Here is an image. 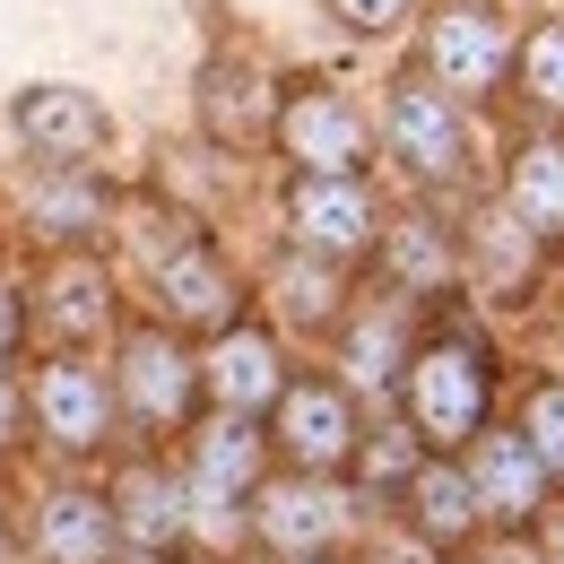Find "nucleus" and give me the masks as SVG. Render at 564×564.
Listing matches in <instances>:
<instances>
[{
    "label": "nucleus",
    "instance_id": "obj_13",
    "mask_svg": "<svg viewBox=\"0 0 564 564\" xmlns=\"http://www.w3.org/2000/svg\"><path fill=\"white\" fill-rule=\"evenodd\" d=\"M113 547H122L113 487H53L35 503V556L44 564H113Z\"/></svg>",
    "mask_w": 564,
    "mask_h": 564
},
{
    "label": "nucleus",
    "instance_id": "obj_26",
    "mask_svg": "<svg viewBox=\"0 0 564 564\" xmlns=\"http://www.w3.org/2000/svg\"><path fill=\"white\" fill-rule=\"evenodd\" d=\"M469 243H478V261H487V279L503 295H521L530 286V243H521V217H478L469 226Z\"/></svg>",
    "mask_w": 564,
    "mask_h": 564
},
{
    "label": "nucleus",
    "instance_id": "obj_27",
    "mask_svg": "<svg viewBox=\"0 0 564 564\" xmlns=\"http://www.w3.org/2000/svg\"><path fill=\"white\" fill-rule=\"evenodd\" d=\"M521 434L539 443V460L564 478V382L547 373V382H530V400H521Z\"/></svg>",
    "mask_w": 564,
    "mask_h": 564
},
{
    "label": "nucleus",
    "instance_id": "obj_21",
    "mask_svg": "<svg viewBox=\"0 0 564 564\" xmlns=\"http://www.w3.org/2000/svg\"><path fill=\"white\" fill-rule=\"evenodd\" d=\"M113 512H122V539L174 547V530H183V478H165L156 460H131V469L113 478Z\"/></svg>",
    "mask_w": 564,
    "mask_h": 564
},
{
    "label": "nucleus",
    "instance_id": "obj_30",
    "mask_svg": "<svg viewBox=\"0 0 564 564\" xmlns=\"http://www.w3.org/2000/svg\"><path fill=\"white\" fill-rule=\"evenodd\" d=\"M26 417H35V400H26V382L0 365V443H18V425H26Z\"/></svg>",
    "mask_w": 564,
    "mask_h": 564
},
{
    "label": "nucleus",
    "instance_id": "obj_16",
    "mask_svg": "<svg viewBox=\"0 0 564 564\" xmlns=\"http://www.w3.org/2000/svg\"><path fill=\"white\" fill-rule=\"evenodd\" d=\"M200 131L209 148H252L261 131H279V105H270V78L235 53H217L200 70Z\"/></svg>",
    "mask_w": 564,
    "mask_h": 564
},
{
    "label": "nucleus",
    "instance_id": "obj_23",
    "mask_svg": "<svg viewBox=\"0 0 564 564\" xmlns=\"http://www.w3.org/2000/svg\"><path fill=\"white\" fill-rule=\"evenodd\" d=\"M382 261H391V286H409V295H425V286L452 279V243H443V226H434V217H400Z\"/></svg>",
    "mask_w": 564,
    "mask_h": 564
},
{
    "label": "nucleus",
    "instance_id": "obj_28",
    "mask_svg": "<svg viewBox=\"0 0 564 564\" xmlns=\"http://www.w3.org/2000/svg\"><path fill=\"white\" fill-rule=\"evenodd\" d=\"M330 18L356 26V35H391V26H409V18H417V0H330Z\"/></svg>",
    "mask_w": 564,
    "mask_h": 564
},
{
    "label": "nucleus",
    "instance_id": "obj_6",
    "mask_svg": "<svg viewBox=\"0 0 564 564\" xmlns=\"http://www.w3.org/2000/svg\"><path fill=\"white\" fill-rule=\"evenodd\" d=\"M382 140H391V156H400L417 183H460V165H469L460 105H452V87H434L425 70L391 78V105H382Z\"/></svg>",
    "mask_w": 564,
    "mask_h": 564
},
{
    "label": "nucleus",
    "instance_id": "obj_4",
    "mask_svg": "<svg viewBox=\"0 0 564 564\" xmlns=\"http://www.w3.org/2000/svg\"><path fill=\"white\" fill-rule=\"evenodd\" d=\"M26 400H35V434L53 452H105V434L122 417V391L105 382V365H87V348H53L26 373Z\"/></svg>",
    "mask_w": 564,
    "mask_h": 564
},
{
    "label": "nucleus",
    "instance_id": "obj_10",
    "mask_svg": "<svg viewBox=\"0 0 564 564\" xmlns=\"http://www.w3.org/2000/svg\"><path fill=\"white\" fill-rule=\"evenodd\" d=\"M261 425L252 417H217L192 434V460H183V503L200 512V521H226L243 495H261L252 478H261Z\"/></svg>",
    "mask_w": 564,
    "mask_h": 564
},
{
    "label": "nucleus",
    "instance_id": "obj_24",
    "mask_svg": "<svg viewBox=\"0 0 564 564\" xmlns=\"http://www.w3.org/2000/svg\"><path fill=\"white\" fill-rule=\"evenodd\" d=\"M279 313L295 330H339V279H330V261H313V252H295L279 270Z\"/></svg>",
    "mask_w": 564,
    "mask_h": 564
},
{
    "label": "nucleus",
    "instance_id": "obj_31",
    "mask_svg": "<svg viewBox=\"0 0 564 564\" xmlns=\"http://www.w3.org/2000/svg\"><path fill=\"white\" fill-rule=\"evenodd\" d=\"M18 330H26V295H18V286H0V365L18 356Z\"/></svg>",
    "mask_w": 564,
    "mask_h": 564
},
{
    "label": "nucleus",
    "instance_id": "obj_18",
    "mask_svg": "<svg viewBox=\"0 0 564 564\" xmlns=\"http://www.w3.org/2000/svg\"><path fill=\"white\" fill-rule=\"evenodd\" d=\"M409 495H417V539H425V547H469L478 521H487L469 460H425L417 478H409Z\"/></svg>",
    "mask_w": 564,
    "mask_h": 564
},
{
    "label": "nucleus",
    "instance_id": "obj_19",
    "mask_svg": "<svg viewBox=\"0 0 564 564\" xmlns=\"http://www.w3.org/2000/svg\"><path fill=\"white\" fill-rule=\"evenodd\" d=\"M503 200L530 235L564 243V140H530L512 148V174H503Z\"/></svg>",
    "mask_w": 564,
    "mask_h": 564
},
{
    "label": "nucleus",
    "instance_id": "obj_22",
    "mask_svg": "<svg viewBox=\"0 0 564 564\" xmlns=\"http://www.w3.org/2000/svg\"><path fill=\"white\" fill-rule=\"evenodd\" d=\"M26 217L53 235V243H87V235H105V217H113V200L87 183V174H53L44 165V183H26Z\"/></svg>",
    "mask_w": 564,
    "mask_h": 564
},
{
    "label": "nucleus",
    "instance_id": "obj_7",
    "mask_svg": "<svg viewBox=\"0 0 564 564\" xmlns=\"http://www.w3.org/2000/svg\"><path fill=\"white\" fill-rule=\"evenodd\" d=\"M9 131L35 148L53 174H87L105 140H113V122H105V105L87 96V87H26L18 105H9Z\"/></svg>",
    "mask_w": 564,
    "mask_h": 564
},
{
    "label": "nucleus",
    "instance_id": "obj_14",
    "mask_svg": "<svg viewBox=\"0 0 564 564\" xmlns=\"http://www.w3.org/2000/svg\"><path fill=\"white\" fill-rule=\"evenodd\" d=\"M235 270L217 261L209 243H183L174 261H156V313H165V330H209L226 339L235 330Z\"/></svg>",
    "mask_w": 564,
    "mask_h": 564
},
{
    "label": "nucleus",
    "instance_id": "obj_25",
    "mask_svg": "<svg viewBox=\"0 0 564 564\" xmlns=\"http://www.w3.org/2000/svg\"><path fill=\"white\" fill-rule=\"evenodd\" d=\"M521 96H530L547 122H564V18H539V26L521 35Z\"/></svg>",
    "mask_w": 564,
    "mask_h": 564
},
{
    "label": "nucleus",
    "instance_id": "obj_15",
    "mask_svg": "<svg viewBox=\"0 0 564 564\" xmlns=\"http://www.w3.org/2000/svg\"><path fill=\"white\" fill-rule=\"evenodd\" d=\"M286 382H295V373L279 365V339H270V330H243V322H235V330L209 348V400L226 409V417H261V409H279Z\"/></svg>",
    "mask_w": 564,
    "mask_h": 564
},
{
    "label": "nucleus",
    "instance_id": "obj_1",
    "mask_svg": "<svg viewBox=\"0 0 564 564\" xmlns=\"http://www.w3.org/2000/svg\"><path fill=\"white\" fill-rule=\"evenodd\" d=\"M409 425L417 443L434 452H469L487 434V409H495V356L469 339V330H434L417 339V365H409Z\"/></svg>",
    "mask_w": 564,
    "mask_h": 564
},
{
    "label": "nucleus",
    "instance_id": "obj_34",
    "mask_svg": "<svg viewBox=\"0 0 564 564\" xmlns=\"http://www.w3.org/2000/svg\"><path fill=\"white\" fill-rule=\"evenodd\" d=\"M295 564H330V556H295Z\"/></svg>",
    "mask_w": 564,
    "mask_h": 564
},
{
    "label": "nucleus",
    "instance_id": "obj_8",
    "mask_svg": "<svg viewBox=\"0 0 564 564\" xmlns=\"http://www.w3.org/2000/svg\"><path fill=\"white\" fill-rule=\"evenodd\" d=\"M512 62V35L495 18V0H452L434 26H425V78L452 87V96H487Z\"/></svg>",
    "mask_w": 564,
    "mask_h": 564
},
{
    "label": "nucleus",
    "instance_id": "obj_32",
    "mask_svg": "<svg viewBox=\"0 0 564 564\" xmlns=\"http://www.w3.org/2000/svg\"><path fill=\"white\" fill-rule=\"evenodd\" d=\"M539 564H564V503H547V521H539Z\"/></svg>",
    "mask_w": 564,
    "mask_h": 564
},
{
    "label": "nucleus",
    "instance_id": "obj_12",
    "mask_svg": "<svg viewBox=\"0 0 564 564\" xmlns=\"http://www.w3.org/2000/svg\"><path fill=\"white\" fill-rule=\"evenodd\" d=\"M286 226H295V252H313V261H356L382 217H373V192H365V183H304V174H295Z\"/></svg>",
    "mask_w": 564,
    "mask_h": 564
},
{
    "label": "nucleus",
    "instance_id": "obj_33",
    "mask_svg": "<svg viewBox=\"0 0 564 564\" xmlns=\"http://www.w3.org/2000/svg\"><path fill=\"white\" fill-rule=\"evenodd\" d=\"M0 564H18V539H9V521H0Z\"/></svg>",
    "mask_w": 564,
    "mask_h": 564
},
{
    "label": "nucleus",
    "instance_id": "obj_3",
    "mask_svg": "<svg viewBox=\"0 0 564 564\" xmlns=\"http://www.w3.org/2000/svg\"><path fill=\"white\" fill-rule=\"evenodd\" d=\"M270 452H279L286 469H304V478H339L356 452H365L348 382H330V373H295L286 400L270 409Z\"/></svg>",
    "mask_w": 564,
    "mask_h": 564
},
{
    "label": "nucleus",
    "instance_id": "obj_2",
    "mask_svg": "<svg viewBox=\"0 0 564 564\" xmlns=\"http://www.w3.org/2000/svg\"><path fill=\"white\" fill-rule=\"evenodd\" d=\"M113 391H122V417L140 425V434H183V425H192V409H200V391H209V365L183 348V330L140 322V330L122 339Z\"/></svg>",
    "mask_w": 564,
    "mask_h": 564
},
{
    "label": "nucleus",
    "instance_id": "obj_20",
    "mask_svg": "<svg viewBox=\"0 0 564 564\" xmlns=\"http://www.w3.org/2000/svg\"><path fill=\"white\" fill-rule=\"evenodd\" d=\"M400 304H409V286H391V304H382V313H365V322L339 330V365H356V382H365V391L409 382V365H417L409 330H400Z\"/></svg>",
    "mask_w": 564,
    "mask_h": 564
},
{
    "label": "nucleus",
    "instance_id": "obj_29",
    "mask_svg": "<svg viewBox=\"0 0 564 564\" xmlns=\"http://www.w3.org/2000/svg\"><path fill=\"white\" fill-rule=\"evenodd\" d=\"M409 434H417V425H409ZM409 434L365 443V469H373V478H417V443H409Z\"/></svg>",
    "mask_w": 564,
    "mask_h": 564
},
{
    "label": "nucleus",
    "instance_id": "obj_9",
    "mask_svg": "<svg viewBox=\"0 0 564 564\" xmlns=\"http://www.w3.org/2000/svg\"><path fill=\"white\" fill-rule=\"evenodd\" d=\"M252 530H261V547H279L286 564L295 556H330V539L348 530V495L330 487V478L286 469V478H270V487L252 495Z\"/></svg>",
    "mask_w": 564,
    "mask_h": 564
},
{
    "label": "nucleus",
    "instance_id": "obj_5",
    "mask_svg": "<svg viewBox=\"0 0 564 564\" xmlns=\"http://www.w3.org/2000/svg\"><path fill=\"white\" fill-rule=\"evenodd\" d=\"M279 148L295 156L304 183H365V122L339 87L322 78H295L279 105Z\"/></svg>",
    "mask_w": 564,
    "mask_h": 564
},
{
    "label": "nucleus",
    "instance_id": "obj_11",
    "mask_svg": "<svg viewBox=\"0 0 564 564\" xmlns=\"http://www.w3.org/2000/svg\"><path fill=\"white\" fill-rule=\"evenodd\" d=\"M469 478H478L487 521H547V503H556V495H547V487H556V469L539 460V443H530L521 425L469 443Z\"/></svg>",
    "mask_w": 564,
    "mask_h": 564
},
{
    "label": "nucleus",
    "instance_id": "obj_17",
    "mask_svg": "<svg viewBox=\"0 0 564 564\" xmlns=\"http://www.w3.org/2000/svg\"><path fill=\"white\" fill-rule=\"evenodd\" d=\"M35 322H44L62 348L105 339V330H113V279H105V261L62 252V261H53V279H44V295H35Z\"/></svg>",
    "mask_w": 564,
    "mask_h": 564
}]
</instances>
